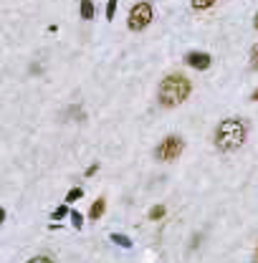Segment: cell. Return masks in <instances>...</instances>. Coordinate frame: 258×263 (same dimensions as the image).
I'll return each instance as SVG.
<instances>
[{
    "instance_id": "obj_19",
    "label": "cell",
    "mask_w": 258,
    "mask_h": 263,
    "mask_svg": "<svg viewBox=\"0 0 258 263\" xmlns=\"http://www.w3.org/2000/svg\"><path fill=\"white\" fill-rule=\"evenodd\" d=\"M253 28L258 30V13H256V18H253Z\"/></svg>"
},
{
    "instance_id": "obj_2",
    "label": "cell",
    "mask_w": 258,
    "mask_h": 263,
    "mask_svg": "<svg viewBox=\"0 0 258 263\" xmlns=\"http://www.w3.org/2000/svg\"><path fill=\"white\" fill-rule=\"evenodd\" d=\"M190 91H193V84H190L182 73H170V76H165V79L160 81L157 99H160L162 106L172 109V106L182 104V101L190 96Z\"/></svg>"
},
{
    "instance_id": "obj_7",
    "label": "cell",
    "mask_w": 258,
    "mask_h": 263,
    "mask_svg": "<svg viewBox=\"0 0 258 263\" xmlns=\"http://www.w3.org/2000/svg\"><path fill=\"white\" fill-rule=\"evenodd\" d=\"M94 3L91 0H81V8H79V15L84 18V20H94Z\"/></svg>"
},
{
    "instance_id": "obj_20",
    "label": "cell",
    "mask_w": 258,
    "mask_h": 263,
    "mask_svg": "<svg viewBox=\"0 0 258 263\" xmlns=\"http://www.w3.org/2000/svg\"><path fill=\"white\" fill-rule=\"evenodd\" d=\"M256 261H258V251H256Z\"/></svg>"
},
{
    "instance_id": "obj_3",
    "label": "cell",
    "mask_w": 258,
    "mask_h": 263,
    "mask_svg": "<svg viewBox=\"0 0 258 263\" xmlns=\"http://www.w3.org/2000/svg\"><path fill=\"white\" fill-rule=\"evenodd\" d=\"M152 23V3H147V0H139L132 10H129V30H134V33H139V30H144L147 25Z\"/></svg>"
},
{
    "instance_id": "obj_17",
    "label": "cell",
    "mask_w": 258,
    "mask_h": 263,
    "mask_svg": "<svg viewBox=\"0 0 258 263\" xmlns=\"http://www.w3.org/2000/svg\"><path fill=\"white\" fill-rule=\"evenodd\" d=\"M96 170H99V165H91V167L86 170V177H91V175H96Z\"/></svg>"
},
{
    "instance_id": "obj_10",
    "label": "cell",
    "mask_w": 258,
    "mask_h": 263,
    "mask_svg": "<svg viewBox=\"0 0 258 263\" xmlns=\"http://www.w3.org/2000/svg\"><path fill=\"white\" fill-rule=\"evenodd\" d=\"M81 195H84V190H81V187H73V190H68V195H66V205H68V203H76V200H81Z\"/></svg>"
},
{
    "instance_id": "obj_9",
    "label": "cell",
    "mask_w": 258,
    "mask_h": 263,
    "mask_svg": "<svg viewBox=\"0 0 258 263\" xmlns=\"http://www.w3.org/2000/svg\"><path fill=\"white\" fill-rule=\"evenodd\" d=\"M165 213H167V208H165V205H155V208L150 210V220H162V218H165Z\"/></svg>"
},
{
    "instance_id": "obj_11",
    "label": "cell",
    "mask_w": 258,
    "mask_h": 263,
    "mask_svg": "<svg viewBox=\"0 0 258 263\" xmlns=\"http://www.w3.org/2000/svg\"><path fill=\"white\" fill-rule=\"evenodd\" d=\"M218 0H193V8L195 10H208V8H213Z\"/></svg>"
},
{
    "instance_id": "obj_16",
    "label": "cell",
    "mask_w": 258,
    "mask_h": 263,
    "mask_svg": "<svg viewBox=\"0 0 258 263\" xmlns=\"http://www.w3.org/2000/svg\"><path fill=\"white\" fill-rule=\"evenodd\" d=\"M28 263H53L51 258H46V256H35V258H30Z\"/></svg>"
},
{
    "instance_id": "obj_18",
    "label": "cell",
    "mask_w": 258,
    "mask_h": 263,
    "mask_svg": "<svg viewBox=\"0 0 258 263\" xmlns=\"http://www.w3.org/2000/svg\"><path fill=\"white\" fill-rule=\"evenodd\" d=\"M251 99H253V101H258V89L253 91V94H251Z\"/></svg>"
},
{
    "instance_id": "obj_5",
    "label": "cell",
    "mask_w": 258,
    "mask_h": 263,
    "mask_svg": "<svg viewBox=\"0 0 258 263\" xmlns=\"http://www.w3.org/2000/svg\"><path fill=\"white\" fill-rule=\"evenodd\" d=\"M185 63L193 66V68H198V71H205V68L210 66V56L203 53V51H190V53L185 56Z\"/></svg>"
},
{
    "instance_id": "obj_15",
    "label": "cell",
    "mask_w": 258,
    "mask_h": 263,
    "mask_svg": "<svg viewBox=\"0 0 258 263\" xmlns=\"http://www.w3.org/2000/svg\"><path fill=\"white\" fill-rule=\"evenodd\" d=\"M251 68H253V71H258V43L251 48Z\"/></svg>"
},
{
    "instance_id": "obj_12",
    "label": "cell",
    "mask_w": 258,
    "mask_h": 263,
    "mask_svg": "<svg viewBox=\"0 0 258 263\" xmlns=\"http://www.w3.org/2000/svg\"><path fill=\"white\" fill-rule=\"evenodd\" d=\"M117 15V0H106V20H114Z\"/></svg>"
},
{
    "instance_id": "obj_6",
    "label": "cell",
    "mask_w": 258,
    "mask_h": 263,
    "mask_svg": "<svg viewBox=\"0 0 258 263\" xmlns=\"http://www.w3.org/2000/svg\"><path fill=\"white\" fill-rule=\"evenodd\" d=\"M104 210H106V198H99V200L91 205V210H89V218H91V220H99V218L104 215Z\"/></svg>"
},
{
    "instance_id": "obj_8",
    "label": "cell",
    "mask_w": 258,
    "mask_h": 263,
    "mask_svg": "<svg viewBox=\"0 0 258 263\" xmlns=\"http://www.w3.org/2000/svg\"><path fill=\"white\" fill-rule=\"evenodd\" d=\"M112 243H117L119 248H132V241L127 236H122V233H112Z\"/></svg>"
},
{
    "instance_id": "obj_4",
    "label": "cell",
    "mask_w": 258,
    "mask_h": 263,
    "mask_svg": "<svg viewBox=\"0 0 258 263\" xmlns=\"http://www.w3.org/2000/svg\"><path fill=\"white\" fill-rule=\"evenodd\" d=\"M182 149H185V142H182V137H177V134H172V137H165L162 142H160V147H157V160H162V162H172V160H177L180 155H182Z\"/></svg>"
},
{
    "instance_id": "obj_13",
    "label": "cell",
    "mask_w": 258,
    "mask_h": 263,
    "mask_svg": "<svg viewBox=\"0 0 258 263\" xmlns=\"http://www.w3.org/2000/svg\"><path fill=\"white\" fill-rule=\"evenodd\" d=\"M71 223H73V228H76V231H81V226H84V215L73 210V213H71Z\"/></svg>"
},
{
    "instance_id": "obj_14",
    "label": "cell",
    "mask_w": 258,
    "mask_h": 263,
    "mask_svg": "<svg viewBox=\"0 0 258 263\" xmlns=\"http://www.w3.org/2000/svg\"><path fill=\"white\" fill-rule=\"evenodd\" d=\"M66 215H71V213H68V208H66V203H63L61 208H56V210H53V218H56V220H58V218H66Z\"/></svg>"
},
{
    "instance_id": "obj_1",
    "label": "cell",
    "mask_w": 258,
    "mask_h": 263,
    "mask_svg": "<svg viewBox=\"0 0 258 263\" xmlns=\"http://www.w3.org/2000/svg\"><path fill=\"white\" fill-rule=\"evenodd\" d=\"M246 137H248L246 122L238 119V117H231V119H223L218 124V129H215V147L220 152H236V149L243 147Z\"/></svg>"
}]
</instances>
